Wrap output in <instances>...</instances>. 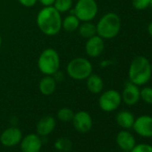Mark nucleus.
Listing matches in <instances>:
<instances>
[{
  "instance_id": "nucleus-15",
  "label": "nucleus",
  "mask_w": 152,
  "mask_h": 152,
  "mask_svg": "<svg viewBox=\"0 0 152 152\" xmlns=\"http://www.w3.org/2000/svg\"><path fill=\"white\" fill-rule=\"evenodd\" d=\"M116 143L119 148L124 151H131L136 145L134 136L127 131H121L117 133Z\"/></svg>"
},
{
  "instance_id": "nucleus-2",
  "label": "nucleus",
  "mask_w": 152,
  "mask_h": 152,
  "mask_svg": "<svg viewBox=\"0 0 152 152\" xmlns=\"http://www.w3.org/2000/svg\"><path fill=\"white\" fill-rule=\"evenodd\" d=\"M152 77L150 61L144 56H135L129 66V82L140 87L146 85Z\"/></svg>"
},
{
  "instance_id": "nucleus-20",
  "label": "nucleus",
  "mask_w": 152,
  "mask_h": 152,
  "mask_svg": "<svg viewBox=\"0 0 152 152\" xmlns=\"http://www.w3.org/2000/svg\"><path fill=\"white\" fill-rule=\"evenodd\" d=\"M77 31L82 38L88 39L97 35L96 24H94L92 22H83L80 23V26H79Z\"/></svg>"
},
{
  "instance_id": "nucleus-3",
  "label": "nucleus",
  "mask_w": 152,
  "mask_h": 152,
  "mask_svg": "<svg viewBox=\"0 0 152 152\" xmlns=\"http://www.w3.org/2000/svg\"><path fill=\"white\" fill-rule=\"evenodd\" d=\"M121 26L122 21L117 14L114 12L107 13L103 15L96 23L97 35L104 40L112 39L119 34Z\"/></svg>"
},
{
  "instance_id": "nucleus-27",
  "label": "nucleus",
  "mask_w": 152,
  "mask_h": 152,
  "mask_svg": "<svg viewBox=\"0 0 152 152\" xmlns=\"http://www.w3.org/2000/svg\"><path fill=\"white\" fill-rule=\"evenodd\" d=\"M17 1L20 5L27 8L32 7L38 3V0H17Z\"/></svg>"
},
{
  "instance_id": "nucleus-25",
  "label": "nucleus",
  "mask_w": 152,
  "mask_h": 152,
  "mask_svg": "<svg viewBox=\"0 0 152 152\" xmlns=\"http://www.w3.org/2000/svg\"><path fill=\"white\" fill-rule=\"evenodd\" d=\"M132 5L136 10H145L149 7V0H132Z\"/></svg>"
},
{
  "instance_id": "nucleus-4",
  "label": "nucleus",
  "mask_w": 152,
  "mask_h": 152,
  "mask_svg": "<svg viewBox=\"0 0 152 152\" xmlns=\"http://www.w3.org/2000/svg\"><path fill=\"white\" fill-rule=\"evenodd\" d=\"M60 63L58 52L55 48H48L39 54L37 65L43 75H54L59 71Z\"/></svg>"
},
{
  "instance_id": "nucleus-16",
  "label": "nucleus",
  "mask_w": 152,
  "mask_h": 152,
  "mask_svg": "<svg viewBox=\"0 0 152 152\" xmlns=\"http://www.w3.org/2000/svg\"><path fill=\"white\" fill-rule=\"evenodd\" d=\"M56 84L57 82L53 75H44L39 83V92L43 96H50L56 91Z\"/></svg>"
},
{
  "instance_id": "nucleus-32",
  "label": "nucleus",
  "mask_w": 152,
  "mask_h": 152,
  "mask_svg": "<svg viewBox=\"0 0 152 152\" xmlns=\"http://www.w3.org/2000/svg\"><path fill=\"white\" fill-rule=\"evenodd\" d=\"M150 66H151V72H152V61L150 62Z\"/></svg>"
},
{
  "instance_id": "nucleus-30",
  "label": "nucleus",
  "mask_w": 152,
  "mask_h": 152,
  "mask_svg": "<svg viewBox=\"0 0 152 152\" xmlns=\"http://www.w3.org/2000/svg\"><path fill=\"white\" fill-rule=\"evenodd\" d=\"M2 35H1V33H0V48H1V47H2Z\"/></svg>"
},
{
  "instance_id": "nucleus-21",
  "label": "nucleus",
  "mask_w": 152,
  "mask_h": 152,
  "mask_svg": "<svg viewBox=\"0 0 152 152\" xmlns=\"http://www.w3.org/2000/svg\"><path fill=\"white\" fill-rule=\"evenodd\" d=\"M74 0H56L53 7L57 10L61 15L66 14L72 11L73 7Z\"/></svg>"
},
{
  "instance_id": "nucleus-5",
  "label": "nucleus",
  "mask_w": 152,
  "mask_h": 152,
  "mask_svg": "<svg viewBox=\"0 0 152 152\" xmlns=\"http://www.w3.org/2000/svg\"><path fill=\"white\" fill-rule=\"evenodd\" d=\"M93 72L91 62L85 57H75L69 61L66 65V73L75 81L86 80Z\"/></svg>"
},
{
  "instance_id": "nucleus-6",
  "label": "nucleus",
  "mask_w": 152,
  "mask_h": 152,
  "mask_svg": "<svg viewBox=\"0 0 152 152\" xmlns=\"http://www.w3.org/2000/svg\"><path fill=\"white\" fill-rule=\"evenodd\" d=\"M71 11L81 23L92 22L99 13V6L96 0H75Z\"/></svg>"
},
{
  "instance_id": "nucleus-9",
  "label": "nucleus",
  "mask_w": 152,
  "mask_h": 152,
  "mask_svg": "<svg viewBox=\"0 0 152 152\" xmlns=\"http://www.w3.org/2000/svg\"><path fill=\"white\" fill-rule=\"evenodd\" d=\"M76 131L81 133H86L92 128L93 121L91 115L86 111H79L74 113L72 120Z\"/></svg>"
},
{
  "instance_id": "nucleus-10",
  "label": "nucleus",
  "mask_w": 152,
  "mask_h": 152,
  "mask_svg": "<svg viewBox=\"0 0 152 152\" xmlns=\"http://www.w3.org/2000/svg\"><path fill=\"white\" fill-rule=\"evenodd\" d=\"M122 101L127 106H134L140 99V89L139 86L128 82L121 93Z\"/></svg>"
},
{
  "instance_id": "nucleus-1",
  "label": "nucleus",
  "mask_w": 152,
  "mask_h": 152,
  "mask_svg": "<svg viewBox=\"0 0 152 152\" xmlns=\"http://www.w3.org/2000/svg\"><path fill=\"white\" fill-rule=\"evenodd\" d=\"M62 15L52 7H43L36 17V23L39 30L46 36L53 37L62 30Z\"/></svg>"
},
{
  "instance_id": "nucleus-8",
  "label": "nucleus",
  "mask_w": 152,
  "mask_h": 152,
  "mask_svg": "<svg viewBox=\"0 0 152 152\" xmlns=\"http://www.w3.org/2000/svg\"><path fill=\"white\" fill-rule=\"evenodd\" d=\"M134 132L143 137L151 138L152 137V116L143 115L135 118L132 127Z\"/></svg>"
},
{
  "instance_id": "nucleus-19",
  "label": "nucleus",
  "mask_w": 152,
  "mask_h": 152,
  "mask_svg": "<svg viewBox=\"0 0 152 152\" xmlns=\"http://www.w3.org/2000/svg\"><path fill=\"white\" fill-rule=\"evenodd\" d=\"M80 23L81 21L73 14H69L62 19V29L66 32H74L77 31Z\"/></svg>"
},
{
  "instance_id": "nucleus-26",
  "label": "nucleus",
  "mask_w": 152,
  "mask_h": 152,
  "mask_svg": "<svg viewBox=\"0 0 152 152\" xmlns=\"http://www.w3.org/2000/svg\"><path fill=\"white\" fill-rule=\"evenodd\" d=\"M130 152H152V146L149 144H138L135 145Z\"/></svg>"
},
{
  "instance_id": "nucleus-23",
  "label": "nucleus",
  "mask_w": 152,
  "mask_h": 152,
  "mask_svg": "<svg viewBox=\"0 0 152 152\" xmlns=\"http://www.w3.org/2000/svg\"><path fill=\"white\" fill-rule=\"evenodd\" d=\"M72 147V141L67 138H60L56 140V141L55 142V148L62 152H67L71 150Z\"/></svg>"
},
{
  "instance_id": "nucleus-29",
  "label": "nucleus",
  "mask_w": 152,
  "mask_h": 152,
  "mask_svg": "<svg viewBox=\"0 0 152 152\" xmlns=\"http://www.w3.org/2000/svg\"><path fill=\"white\" fill-rule=\"evenodd\" d=\"M147 31H148V35L152 38V21L148 23V25L147 27Z\"/></svg>"
},
{
  "instance_id": "nucleus-28",
  "label": "nucleus",
  "mask_w": 152,
  "mask_h": 152,
  "mask_svg": "<svg viewBox=\"0 0 152 152\" xmlns=\"http://www.w3.org/2000/svg\"><path fill=\"white\" fill-rule=\"evenodd\" d=\"M56 0H38V2L42 7H52Z\"/></svg>"
},
{
  "instance_id": "nucleus-31",
  "label": "nucleus",
  "mask_w": 152,
  "mask_h": 152,
  "mask_svg": "<svg viewBox=\"0 0 152 152\" xmlns=\"http://www.w3.org/2000/svg\"><path fill=\"white\" fill-rule=\"evenodd\" d=\"M149 7H152V0H149Z\"/></svg>"
},
{
  "instance_id": "nucleus-7",
  "label": "nucleus",
  "mask_w": 152,
  "mask_h": 152,
  "mask_svg": "<svg viewBox=\"0 0 152 152\" xmlns=\"http://www.w3.org/2000/svg\"><path fill=\"white\" fill-rule=\"evenodd\" d=\"M121 103V93L115 90H107L102 92L99 99V106L104 112H113L116 110Z\"/></svg>"
},
{
  "instance_id": "nucleus-18",
  "label": "nucleus",
  "mask_w": 152,
  "mask_h": 152,
  "mask_svg": "<svg viewBox=\"0 0 152 152\" xmlns=\"http://www.w3.org/2000/svg\"><path fill=\"white\" fill-rule=\"evenodd\" d=\"M134 120H135V117H134L133 114L127 110L120 111L115 116V121H116L117 124L124 129L132 128L133 125Z\"/></svg>"
},
{
  "instance_id": "nucleus-14",
  "label": "nucleus",
  "mask_w": 152,
  "mask_h": 152,
  "mask_svg": "<svg viewBox=\"0 0 152 152\" xmlns=\"http://www.w3.org/2000/svg\"><path fill=\"white\" fill-rule=\"evenodd\" d=\"M56 119L51 115L43 116L39 120L36 125L37 134L42 137L49 135L56 127Z\"/></svg>"
},
{
  "instance_id": "nucleus-17",
  "label": "nucleus",
  "mask_w": 152,
  "mask_h": 152,
  "mask_svg": "<svg viewBox=\"0 0 152 152\" xmlns=\"http://www.w3.org/2000/svg\"><path fill=\"white\" fill-rule=\"evenodd\" d=\"M86 86L88 91L92 94H99L103 91L104 82L101 76L96 73H91L86 79Z\"/></svg>"
},
{
  "instance_id": "nucleus-24",
  "label": "nucleus",
  "mask_w": 152,
  "mask_h": 152,
  "mask_svg": "<svg viewBox=\"0 0 152 152\" xmlns=\"http://www.w3.org/2000/svg\"><path fill=\"white\" fill-rule=\"evenodd\" d=\"M140 99L148 105H152V87H143L140 90Z\"/></svg>"
},
{
  "instance_id": "nucleus-11",
  "label": "nucleus",
  "mask_w": 152,
  "mask_h": 152,
  "mask_svg": "<svg viewBox=\"0 0 152 152\" xmlns=\"http://www.w3.org/2000/svg\"><path fill=\"white\" fill-rule=\"evenodd\" d=\"M105 49V42L102 38L98 35H95L88 39H86V43L84 46V50L86 55L89 57L96 58L101 56Z\"/></svg>"
},
{
  "instance_id": "nucleus-22",
  "label": "nucleus",
  "mask_w": 152,
  "mask_h": 152,
  "mask_svg": "<svg viewBox=\"0 0 152 152\" xmlns=\"http://www.w3.org/2000/svg\"><path fill=\"white\" fill-rule=\"evenodd\" d=\"M74 115V112L69 107H62L57 111L56 116L61 122H72Z\"/></svg>"
},
{
  "instance_id": "nucleus-13",
  "label": "nucleus",
  "mask_w": 152,
  "mask_h": 152,
  "mask_svg": "<svg viewBox=\"0 0 152 152\" xmlns=\"http://www.w3.org/2000/svg\"><path fill=\"white\" fill-rule=\"evenodd\" d=\"M41 147L42 141L38 134H28L21 140L22 152H39Z\"/></svg>"
},
{
  "instance_id": "nucleus-12",
  "label": "nucleus",
  "mask_w": 152,
  "mask_h": 152,
  "mask_svg": "<svg viewBox=\"0 0 152 152\" xmlns=\"http://www.w3.org/2000/svg\"><path fill=\"white\" fill-rule=\"evenodd\" d=\"M23 133L17 127H9L0 135V142L6 147H14L21 142Z\"/></svg>"
}]
</instances>
